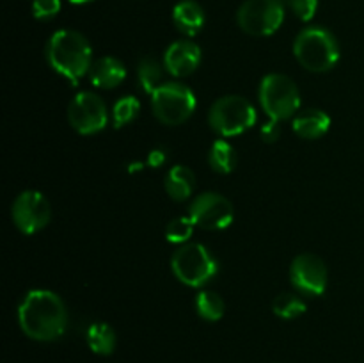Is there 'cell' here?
<instances>
[{
  "mask_svg": "<svg viewBox=\"0 0 364 363\" xmlns=\"http://www.w3.org/2000/svg\"><path fill=\"white\" fill-rule=\"evenodd\" d=\"M20 327L28 338L52 342L64 335L68 327V310L63 299L52 290H31L18 306Z\"/></svg>",
  "mask_w": 364,
  "mask_h": 363,
  "instance_id": "cell-1",
  "label": "cell"
},
{
  "mask_svg": "<svg viewBox=\"0 0 364 363\" xmlns=\"http://www.w3.org/2000/svg\"><path fill=\"white\" fill-rule=\"evenodd\" d=\"M46 60L71 84H78L92 66V48L87 38L77 31L63 28L53 32L46 45Z\"/></svg>",
  "mask_w": 364,
  "mask_h": 363,
  "instance_id": "cell-2",
  "label": "cell"
},
{
  "mask_svg": "<svg viewBox=\"0 0 364 363\" xmlns=\"http://www.w3.org/2000/svg\"><path fill=\"white\" fill-rule=\"evenodd\" d=\"M295 59L308 71L322 73L336 66L340 59V45L333 32L323 27H306L299 32L294 43Z\"/></svg>",
  "mask_w": 364,
  "mask_h": 363,
  "instance_id": "cell-3",
  "label": "cell"
},
{
  "mask_svg": "<svg viewBox=\"0 0 364 363\" xmlns=\"http://www.w3.org/2000/svg\"><path fill=\"white\" fill-rule=\"evenodd\" d=\"M259 103L270 120L283 121L294 116L301 107V93L290 77L270 73L259 84Z\"/></svg>",
  "mask_w": 364,
  "mask_h": 363,
  "instance_id": "cell-4",
  "label": "cell"
},
{
  "mask_svg": "<svg viewBox=\"0 0 364 363\" xmlns=\"http://www.w3.org/2000/svg\"><path fill=\"white\" fill-rule=\"evenodd\" d=\"M258 120L256 109L249 100L238 95L223 96L212 105L208 114L210 127L223 137H231L249 130Z\"/></svg>",
  "mask_w": 364,
  "mask_h": 363,
  "instance_id": "cell-5",
  "label": "cell"
},
{
  "mask_svg": "<svg viewBox=\"0 0 364 363\" xmlns=\"http://www.w3.org/2000/svg\"><path fill=\"white\" fill-rule=\"evenodd\" d=\"M173 273L188 287H203L217 274V260L203 244H185L171 260Z\"/></svg>",
  "mask_w": 364,
  "mask_h": 363,
  "instance_id": "cell-6",
  "label": "cell"
},
{
  "mask_svg": "<svg viewBox=\"0 0 364 363\" xmlns=\"http://www.w3.org/2000/svg\"><path fill=\"white\" fill-rule=\"evenodd\" d=\"M151 107L164 125H180L196 110V96L185 84L166 82L151 95Z\"/></svg>",
  "mask_w": 364,
  "mask_h": 363,
  "instance_id": "cell-7",
  "label": "cell"
},
{
  "mask_svg": "<svg viewBox=\"0 0 364 363\" xmlns=\"http://www.w3.org/2000/svg\"><path fill=\"white\" fill-rule=\"evenodd\" d=\"M284 6L279 0H245L237 13V21L251 36H270L283 25Z\"/></svg>",
  "mask_w": 364,
  "mask_h": 363,
  "instance_id": "cell-8",
  "label": "cell"
},
{
  "mask_svg": "<svg viewBox=\"0 0 364 363\" xmlns=\"http://www.w3.org/2000/svg\"><path fill=\"white\" fill-rule=\"evenodd\" d=\"M68 120L78 134L91 135L107 127L109 114L105 103L96 93L82 91L71 100Z\"/></svg>",
  "mask_w": 364,
  "mask_h": 363,
  "instance_id": "cell-9",
  "label": "cell"
},
{
  "mask_svg": "<svg viewBox=\"0 0 364 363\" xmlns=\"http://www.w3.org/2000/svg\"><path fill=\"white\" fill-rule=\"evenodd\" d=\"M188 216L205 230H224L233 223L235 210L228 198L217 192H203L191 203Z\"/></svg>",
  "mask_w": 364,
  "mask_h": 363,
  "instance_id": "cell-10",
  "label": "cell"
},
{
  "mask_svg": "<svg viewBox=\"0 0 364 363\" xmlns=\"http://www.w3.org/2000/svg\"><path fill=\"white\" fill-rule=\"evenodd\" d=\"M52 210L41 192L23 191L13 203V221L25 235H34L50 223Z\"/></svg>",
  "mask_w": 364,
  "mask_h": 363,
  "instance_id": "cell-11",
  "label": "cell"
},
{
  "mask_svg": "<svg viewBox=\"0 0 364 363\" xmlns=\"http://www.w3.org/2000/svg\"><path fill=\"white\" fill-rule=\"evenodd\" d=\"M290 280L301 294L322 295L327 288V267L313 253L295 256L290 267Z\"/></svg>",
  "mask_w": 364,
  "mask_h": 363,
  "instance_id": "cell-12",
  "label": "cell"
},
{
  "mask_svg": "<svg viewBox=\"0 0 364 363\" xmlns=\"http://www.w3.org/2000/svg\"><path fill=\"white\" fill-rule=\"evenodd\" d=\"M201 63V48L191 39L174 41L164 53V66L174 77H187L194 73Z\"/></svg>",
  "mask_w": 364,
  "mask_h": 363,
  "instance_id": "cell-13",
  "label": "cell"
},
{
  "mask_svg": "<svg viewBox=\"0 0 364 363\" xmlns=\"http://www.w3.org/2000/svg\"><path fill=\"white\" fill-rule=\"evenodd\" d=\"M89 75H91V82L96 88L112 89L117 88L124 80V77H127V68H124V64L119 59L107 56L92 64L91 70H89Z\"/></svg>",
  "mask_w": 364,
  "mask_h": 363,
  "instance_id": "cell-14",
  "label": "cell"
},
{
  "mask_svg": "<svg viewBox=\"0 0 364 363\" xmlns=\"http://www.w3.org/2000/svg\"><path fill=\"white\" fill-rule=\"evenodd\" d=\"M173 21L185 36H196L205 25V11L196 0H181L174 6Z\"/></svg>",
  "mask_w": 364,
  "mask_h": 363,
  "instance_id": "cell-15",
  "label": "cell"
},
{
  "mask_svg": "<svg viewBox=\"0 0 364 363\" xmlns=\"http://www.w3.org/2000/svg\"><path fill=\"white\" fill-rule=\"evenodd\" d=\"M294 132L304 139H318L329 130L331 117L320 109L302 110L294 120Z\"/></svg>",
  "mask_w": 364,
  "mask_h": 363,
  "instance_id": "cell-16",
  "label": "cell"
},
{
  "mask_svg": "<svg viewBox=\"0 0 364 363\" xmlns=\"http://www.w3.org/2000/svg\"><path fill=\"white\" fill-rule=\"evenodd\" d=\"M196 189V177L187 166H174L166 174V191L176 201L191 198Z\"/></svg>",
  "mask_w": 364,
  "mask_h": 363,
  "instance_id": "cell-17",
  "label": "cell"
},
{
  "mask_svg": "<svg viewBox=\"0 0 364 363\" xmlns=\"http://www.w3.org/2000/svg\"><path fill=\"white\" fill-rule=\"evenodd\" d=\"M85 338L91 351L96 354L107 356L116 349V331L107 322H92L87 327Z\"/></svg>",
  "mask_w": 364,
  "mask_h": 363,
  "instance_id": "cell-18",
  "label": "cell"
},
{
  "mask_svg": "<svg viewBox=\"0 0 364 363\" xmlns=\"http://www.w3.org/2000/svg\"><path fill=\"white\" fill-rule=\"evenodd\" d=\"M208 162L213 171L228 174L235 169V166H237V152H235V148L230 142L224 141V139H219V141L213 142L212 148H210Z\"/></svg>",
  "mask_w": 364,
  "mask_h": 363,
  "instance_id": "cell-19",
  "label": "cell"
},
{
  "mask_svg": "<svg viewBox=\"0 0 364 363\" xmlns=\"http://www.w3.org/2000/svg\"><path fill=\"white\" fill-rule=\"evenodd\" d=\"M139 73V82H141V88L146 93L153 95L160 85L166 84V78H164V70L160 66L159 60L151 59V57H144V59L139 63L137 68Z\"/></svg>",
  "mask_w": 364,
  "mask_h": 363,
  "instance_id": "cell-20",
  "label": "cell"
},
{
  "mask_svg": "<svg viewBox=\"0 0 364 363\" xmlns=\"http://www.w3.org/2000/svg\"><path fill=\"white\" fill-rule=\"evenodd\" d=\"M196 310H198V313L205 320L215 322V320H219L224 315L226 305H224V299L217 292L203 290L196 298Z\"/></svg>",
  "mask_w": 364,
  "mask_h": 363,
  "instance_id": "cell-21",
  "label": "cell"
},
{
  "mask_svg": "<svg viewBox=\"0 0 364 363\" xmlns=\"http://www.w3.org/2000/svg\"><path fill=\"white\" fill-rule=\"evenodd\" d=\"M272 310L281 319H295L306 312V302L297 294L284 292L279 294L272 302Z\"/></svg>",
  "mask_w": 364,
  "mask_h": 363,
  "instance_id": "cell-22",
  "label": "cell"
},
{
  "mask_svg": "<svg viewBox=\"0 0 364 363\" xmlns=\"http://www.w3.org/2000/svg\"><path fill=\"white\" fill-rule=\"evenodd\" d=\"M141 110V102L135 96H123L114 105V125L117 128L132 123Z\"/></svg>",
  "mask_w": 364,
  "mask_h": 363,
  "instance_id": "cell-23",
  "label": "cell"
},
{
  "mask_svg": "<svg viewBox=\"0 0 364 363\" xmlns=\"http://www.w3.org/2000/svg\"><path fill=\"white\" fill-rule=\"evenodd\" d=\"M196 223L192 217H176L166 228V238L173 244H185L194 233Z\"/></svg>",
  "mask_w": 364,
  "mask_h": 363,
  "instance_id": "cell-24",
  "label": "cell"
},
{
  "mask_svg": "<svg viewBox=\"0 0 364 363\" xmlns=\"http://www.w3.org/2000/svg\"><path fill=\"white\" fill-rule=\"evenodd\" d=\"M287 6L290 7L291 13L302 21H309L316 14L318 9V0H287Z\"/></svg>",
  "mask_w": 364,
  "mask_h": 363,
  "instance_id": "cell-25",
  "label": "cell"
},
{
  "mask_svg": "<svg viewBox=\"0 0 364 363\" xmlns=\"http://www.w3.org/2000/svg\"><path fill=\"white\" fill-rule=\"evenodd\" d=\"M60 11V0H34L32 2V14L38 20H50Z\"/></svg>",
  "mask_w": 364,
  "mask_h": 363,
  "instance_id": "cell-26",
  "label": "cell"
},
{
  "mask_svg": "<svg viewBox=\"0 0 364 363\" xmlns=\"http://www.w3.org/2000/svg\"><path fill=\"white\" fill-rule=\"evenodd\" d=\"M281 135V127L279 121L270 120L269 123H265L262 127V139L265 142H276Z\"/></svg>",
  "mask_w": 364,
  "mask_h": 363,
  "instance_id": "cell-27",
  "label": "cell"
},
{
  "mask_svg": "<svg viewBox=\"0 0 364 363\" xmlns=\"http://www.w3.org/2000/svg\"><path fill=\"white\" fill-rule=\"evenodd\" d=\"M166 159H167V153L166 149L162 148H155L148 153V164L151 167H160L164 162H166Z\"/></svg>",
  "mask_w": 364,
  "mask_h": 363,
  "instance_id": "cell-28",
  "label": "cell"
},
{
  "mask_svg": "<svg viewBox=\"0 0 364 363\" xmlns=\"http://www.w3.org/2000/svg\"><path fill=\"white\" fill-rule=\"evenodd\" d=\"M71 4H87V2H92V0H70Z\"/></svg>",
  "mask_w": 364,
  "mask_h": 363,
  "instance_id": "cell-29",
  "label": "cell"
}]
</instances>
